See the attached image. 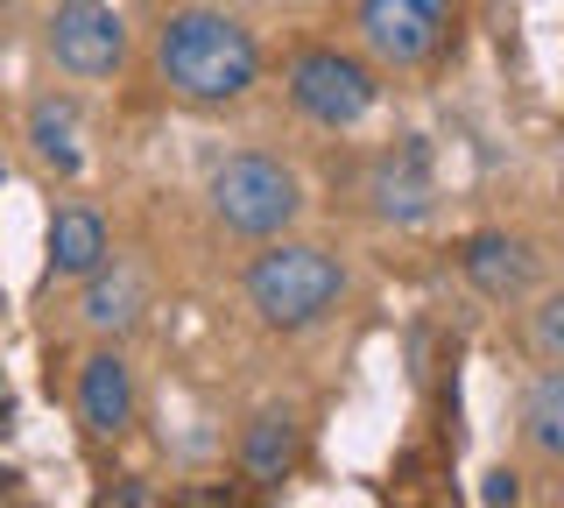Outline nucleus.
Instances as JSON below:
<instances>
[{
    "mask_svg": "<svg viewBox=\"0 0 564 508\" xmlns=\"http://www.w3.org/2000/svg\"><path fill=\"white\" fill-rule=\"evenodd\" d=\"M375 213L402 226L431 213V155H423V142H402L375 163Z\"/></svg>",
    "mask_w": 564,
    "mask_h": 508,
    "instance_id": "6e6552de",
    "label": "nucleus"
},
{
    "mask_svg": "<svg viewBox=\"0 0 564 508\" xmlns=\"http://www.w3.org/2000/svg\"><path fill=\"white\" fill-rule=\"evenodd\" d=\"M296 452H304V431H296L290 410H261L254 424L240 431V473L254 487H282L296 466Z\"/></svg>",
    "mask_w": 564,
    "mask_h": 508,
    "instance_id": "1a4fd4ad",
    "label": "nucleus"
},
{
    "mask_svg": "<svg viewBox=\"0 0 564 508\" xmlns=\"http://www.w3.org/2000/svg\"><path fill=\"white\" fill-rule=\"evenodd\" d=\"M480 501H487V508H501V501H522V480H516L508 466H494L487 480H480Z\"/></svg>",
    "mask_w": 564,
    "mask_h": 508,
    "instance_id": "dca6fc26",
    "label": "nucleus"
},
{
    "mask_svg": "<svg viewBox=\"0 0 564 508\" xmlns=\"http://www.w3.org/2000/svg\"><path fill=\"white\" fill-rule=\"evenodd\" d=\"M529 339H536V354L564 367V296H551V304H536V318H529Z\"/></svg>",
    "mask_w": 564,
    "mask_h": 508,
    "instance_id": "2eb2a0df",
    "label": "nucleus"
},
{
    "mask_svg": "<svg viewBox=\"0 0 564 508\" xmlns=\"http://www.w3.org/2000/svg\"><path fill=\"white\" fill-rule=\"evenodd\" d=\"M78 417L93 437H120L134 424V375L120 354H93L78 367Z\"/></svg>",
    "mask_w": 564,
    "mask_h": 508,
    "instance_id": "0eeeda50",
    "label": "nucleus"
},
{
    "mask_svg": "<svg viewBox=\"0 0 564 508\" xmlns=\"http://www.w3.org/2000/svg\"><path fill=\"white\" fill-rule=\"evenodd\" d=\"M155 64H163V85L176 99H191V107H234V99H247L254 78H261L254 36L219 8L170 14L163 43H155Z\"/></svg>",
    "mask_w": 564,
    "mask_h": 508,
    "instance_id": "f257e3e1",
    "label": "nucleus"
},
{
    "mask_svg": "<svg viewBox=\"0 0 564 508\" xmlns=\"http://www.w3.org/2000/svg\"><path fill=\"white\" fill-rule=\"evenodd\" d=\"M290 99L317 128H360L375 114V72L360 57H346V50H304L290 64Z\"/></svg>",
    "mask_w": 564,
    "mask_h": 508,
    "instance_id": "20e7f679",
    "label": "nucleus"
},
{
    "mask_svg": "<svg viewBox=\"0 0 564 508\" xmlns=\"http://www.w3.org/2000/svg\"><path fill=\"white\" fill-rule=\"evenodd\" d=\"M14 495V466H0V501H8Z\"/></svg>",
    "mask_w": 564,
    "mask_h": 508,
    "instance_id": "f3484780",
    "label": "nucleus"
},
{
    "mask_svg": "<svg viewBox=\"0 0 564 508\" xmlns=\"http://www.w3.org/2000/svg\"><path fill=\"white\" fill-rule=\"evenodd\" d=\"M522 431L536 452H551V460H564V367H551V375L529 381L522 396Z\"/></svg>",
    "mask_w": 564,
    "mask_h": 508,
    "instance_id": "4468645a",
    "label": "nucleus"
},
{
    "mask_svg": "<svg viewBox=\"0 0 564 508\" xmlns=\"http://www.w3.org/2000/svg\"><path fill=\"white\" fill-rule=\"evenodd\" d=\"M141 304H149V283H141V269H128V261H120L113 275L106 269H93V290H85V325L93 332H128L134 318H141Z\"/></svg>",
    "mask_w": 564,
    "mask_h": 508,
    "instance_id": "ddd939ff",
    "label": "nucleus"
},
{
    "mask_svg": "<svg viewBox=\"0 0 564 508\" xmlns=\"http://www.w3.org/2000/svg\"><path fill=\"white\" fill-rule=\"evenodd\" d=\"M212 213H219L226 234L275 240L282 226L304 213V191H296V177L275 155H226V163L212 170Z\"/></svg>",
    "mask_w": 564,
    "mask_h": 508,
    "instance_id": "7ed1b4c3",
    "label": "nucleus"
},
{
    "mask_svg": "<svg viewBox=\"0 0 564 508\" xmlns=\"http://www.w3.org/2000/svg\"><path fill=\"white\" fill-rule=\"evenodd\" d=\"M106 255H113V240H106L99 213L70 205V213L50 219V275H93V269H106Z\"/></svg>",
    "mask_w": 564,
    "mask_h": 508,
    "instance_id": "9d476101",
    "label": "nucleus"
},
{
    "mask_svg": "<svg viewBox=\"0 0 564 508\" xmlns=\"http://www.w3.org/2000/svg\"><path fill=\"white\" fill-rule=\"evenodd\" d=\"M452 0H360V36L381 64H423L445 43Z\"/></svg>",
    "mask_w": 564,
    "mask_h": 508,
    "instance_id": "423d86ee",
    "label": "nucleus"
},
{
    "mask_svg": "<svg viewBox=\"0 0 564 508\" xmlns=\"http://www.w3.org/2000/svg\"><path fill=\"white\" fill-rule=\"evenodd\" d=\"M466 275L480 283L487 296H522L529 290V275H536V261H529L522 240H501V234H473L466 240Z\"/></svg>",
    "mask_w": 564,
    "mask_h": 508,
    "instance_id": "9b49d317",
    "label": "nucleus"
},
{
    "mask_svg": "<svg viewBox=\"0 0 564 508\" xmlns=\"http://www.w3.org/2000/svg\"><path fill=\"white\" fill-rule=\"evenodd\" d=\"M339 296H346V269L325 248H311V240H275L269 255L247 261V304H254V318L275 325V332L317 325Z\"/></svg>",
    "mask_w": 564,
    "mask_h": 508,
    "instance_id": "f03ea898",
    "label": "nucleus"
},
{
    "mask_svg": "<svg viewBox=\"0 0 564 508\" xmlns=\"http://www.w3.org/2000/svg\"><path fill=\"white\" fill-rule=\"evenodd\" d=\"M50 57L70 78H113L128 57V22L106 0H57L50 8Z\"/></svg>",
    "mask_w": 564,
    "mask_h": 508,
    "instance_id": "39448f33",
    "label": "nucleus"
},
{
    "mask_svg": "<svg viewBox=\"0 0 564 508\" xmlns=\"http://www.w3.org/2000/svg\"><path fill=\"white\" fill-rule=\"evenodd\" d=\"M29 142H35V155H43L57 177H78L85 170V128H78V107H70V99H35Z\"/></svg>",
    "mask_w": 564,
    "mask_h": 508,
    "instance_id": "f8f14e48",
    "label": "nucleus"
}]
</instances>
